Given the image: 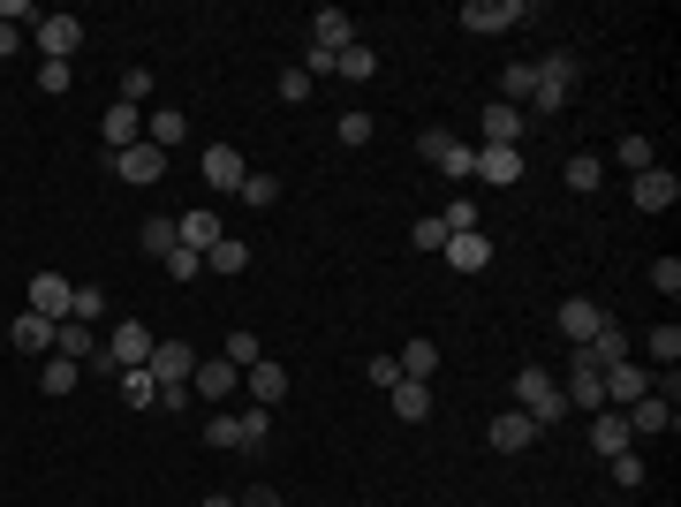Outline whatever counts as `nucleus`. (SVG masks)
Instances as JSON below:
<instances>
[{
  "mask_svg": "<svg viewBox=\"0 0 681 507\" xmlns=\"http://www.w3.org/2000/svg\"><path fill=\"white\" fill-rule=\"evenodd\" d=\"M235 507H288V500H281L273 485H250V493H243V500H235Z\"/></svg>",
  "mask_w": 681,
  "mask_h": 507,
  "instance_id": "13d9d810",
  "label": "nucleus"
},
{
  "mask_svg": "<svg viewBox=\"0 0 681 507\" xmlns=\"http://www.w3.org/2000/svg\"><path fill=\"white\" fill-rule=\"evenodd\" d=\"M409 243H417L424 258H439V250H447V227H439V212H424V220L409 227Z\"/></svg>",
  "mask_w": 681,
  "mask_h": 507,
  "instance_id": "37998d69",
  "label": "nucleus"
},
{
  "mask_svg": "<svg viewBox=\"0 0 681 507\" xmlns=\"http://www.w3.org/2000/svg\"><path fill=\"white\" fill-rule=\"evenodd\" d=\"M478 174L493 189H515L522 182V145H478Z\"/></svg>",
  "mask_w": 681,
  "mask_h": 507,
  "instance_id": "dca6fc26",
  "label": "nucleus"
},
{
  "mask_svg": "<svg viewBox=\"0 0 681 507\" xmlns=\"http://www.w3.org/2000/svg\"><path fill=\"white\" fill-rule=\"evenodd\" d=\"M273 91H281V99H288V107H304V99H311V91H319V84H311V76H304V69H281V84H273Z\"/></svg>",
  "mask_w": 681,
  "mask_h": 507,
  "instance_id": "de8ad7c7",
  "label": "nucleus"
},
{
  "mask_svg": "<svg viewBox=\"0 0 681 507\" xmlns=\"http://www.w3.org/2000/svg\"><path fill=\"white\" fill-rule=\"evenodd\" d=\"M568 189H598V182H606V168H598V152H575V160H568Z\"/></svg>",
  "mask_w": 681,
  "mask_h": 507,
  "instance_id": "a19ab883",
  "label": "nucleus"
},
{
  "mask_svg": "<svg viewBox=\"0 0 681 507\" xmlns=\"http://www.w3.org/2000/svg\"><path fill=\"white\" fill-rule=\"evenodd\" d=\"M107 145H114V152H129V145H145V114H137L129 99H114V107H107Z\"/></svg>",
  "mask_w": 681,
  "mask_h": 507,
  "instance_id": "b1692460",
  "label": "nucleus"
},
{
  "mask_svg": "<svg viewBox=\"0 0 681 507\" xmlns=\"http://www.w3.org/2000/svg\"><path fill=\"white\" fill-rule=\"evenodd\" d=\"M107 168L122 174V182H137V189H152L168 174V152L160 145H129V152H107Z\"/></svg>",
  "mask_w": 681,
  "mask_h": 507,
  "instance_id": "9b49d317",
  "label": "nucleus"
},
{
  "mask_svg": "<svg viewBox=\"0 0 681 507\" xmlns=\"http://www.w3.org/2000/svg\"><path fill=\"white\" fill-rule=\"evenodd\" d=\"M38 91H69V61H46L38 69Z\"/></svg>",
  "mask_w": 681,
  "mask_h": 507,
  "instance_id": "4d7b16f0",
  "label": "nucleus"
},
{
  "mask_svg": "<svg viewBox=\"0 0 681 507\" xmlns=\"http://www.w3.org/2000/svg\"><path fill=\"white\" fill-rule=\"evenodd\" d=\"M614 485L636 493V485H644V455H614Z\"/></svg>",
  "mask_w": 681,
  "mask_h": 507,
  "instance_id": "603ef678",
  "label": "nucleus"
},
{
  "mask_svg": "<svg viewBox=\"0 0 681 507\" xmlns=\"http://www.w3.org/2000/svg\"><path fill=\"white\" fill-rule=\"evenodd\" d=\"M530 91H537V61H508L493 99H500V107H530Z\"/></svg>",
  "mask_w": 681,
  "mask_h": 507,
  "instance_id": "a878e982",
  "label": "nucleus"
},
{
  "mask_svg": "<svg viewBox=\"0 0 681 507\" xmlns=\"http://www.w3.org/2000/svg\"><path fill=\"white\" fill-rule=\"evenodd\" d=\"M560 394H568V409H583V417H598V409H606V371H598V356H591V348H575V356H568Z\"/></svg>",
  "mask_w": 681,
  "mask_h": 507,
  "instance_id": "f03ea898",
  "label": "nucleus"
},
{
  "mask_svg": "<svg viewBox=\"0 0 681 507\" xmlns=\"http://www.w3.org/2000/svg\"><path fill=\"white\" fill-rule=\"evenodd\" d=\"M243 152H235V145H205V182H212V189H243Z\"/></svg>",
  "mask_w": 681,
  "mask_h": 507,
  "instance_id": "4be33fe9",
  "label": "nucleus"
},
{
  "mask_svg": "<svg viewBox=\"0 0 681 507\" xmlns=\"http://www.w3.org/2000/svg\"><path fill=\"white\" fill-rule=\"evenodd\" d=\"M439 258H447L455 273H485V265H493V235H485V227H470V235H447V250H439Z\"/></svg>",
  "mask_w": 681,
  "mask_h": 507,
  "instance_id": "4468645a",
  "label": "nucleus"
},
{
  "mask_svg": "<svg viewBox=\"0 0 681 507\" xmlns=\"http://www.w3.org/2000/svg\"><path fill=\"white\" fill-rule=\"evenodd\" d=\"M394 363H401V379H424V386H432V371H439V348H432V341H409Z\"/></svg>",
  "mask_w": 681,
  "mask_h": 507,
  "instance_id": "2f4dec72",
  "label": "nucleus"
},
{
  "mask_svg": "<svg viewBox=\"0 0 681 507\" xmlns=\"http://www.w3.org/2000/svg\"><path fill=\"white\" fill-rule=\"evenodd\" d=\"M69 304H76V288H69L61 273H30V311H38V319H53V326H61V319H69Z\"/></svg>",
  "mask_w": 681,
  "mask_h": 507,
  "instance_id": "2eb2a0df",
  "label": "nucleus"
},
{
  "mask_svg": "<svg viewBox=\"0 0 681 507\" xmlns=\"http://www.w3.org/2000/svg\"><path fill=\"white\" fill-rule=\"evenodd\" d=\"M386 394H394V417H401V424H424V417H432V386H424V379H401V386H386Z\"/></svg>",
  "mask_w": 681,
  "mask_h": 507,
  "instance_id": "cd10ccee",
  "label": "nucleus"
},
{
  "mask_svg": "<svg viewBox=\"0 0 681 507\" xmlns=\"http://www.w3.org/2000/svg\"><path fill=\"white\" fill-rule=\"evenodd\" d=\"M515 23H530V0H470L462 8V30H478V38H500Z\"/></svg>",
  "mask_w": 681,
  "mask_h": 507,
  "instance_id": "39448f33",
  "label": "nucleus"
},
{
  "mask_svg": "<svg viewBox=\"0 0 681 507\" xmlns=\"http://www.w3.org/2000/svg\"><path fill=\"white\" fill-rule=\"evenodd\" d=\"M220 356H227L235 371H250V363H258L265 348H258V334H243V326H235V334H227V348H220Z\"/></svg>",
  "mask_w": 681,
  "mask_h": 507,
  "instance_id": "a18cd8bd",
  "label": "nucleus"
},
{
  "mask_svg": "<svg viewBox=\"0 0 681 507\" xmlns=\"http://www.w3.org/2000/svg\"><path fill=\"white\" fill-rule=\"evenodd\" d=\"M69 319H76V326L107 319V288H91V281H84V288H76V304H69Z\"/></svg>",
  "mask_w": 681,
  "mask_h": 507,
  "instance_id": "c03bdc74",
  "label": "nucleus"
},
{
  "mask_svg": "<svg viewBox=\"0 0 681 507\" xmlns=\"http://www.w3.org/2000/svg\"><path fill=\"white\" fill-rule=\"evenodd\" d=\"M53 356H69V363H99V371H107L99 334H91V326H76V319H61V326H53Z\"/></svg>",
  "mask_w": 681,
  "mask_h": 507,
  "instance_id": "ddd939ff",
  "label": "nucleus"
},
{
  "mask_svg": "<svg viewBox=\"0 0 681 507\" xmlns=\"http://www.w3.org/2000/svg\"><path fill=\"white\" fill-rule=\"evenodd\" d=\"M205 273V258L189 250V243H174V258H168V281H197Z\"/></svg>",
  "mask_w": 681,
  "mask_h": 507,
  "instance_id": "8fccbe9b",
  "label": "nucleus"
},
{
  "mask_svg": "<svg viewBox=\"0 0 681 507\" xmlns=\"http://www.w3.org/2000/svg\"><path fill=\"white\" fill-rule=\"evenodd\" d=\"M145 356H152V334L122 319V326H114V341H107V371H137Z\"/></svg>",
  "mask_w": 681,
  "mask_h": 507,
  "instance_id": "f3484780",
  "label": "nucleus"
},
{
  "mask_svg": "<svg viewBox=\"0 0 681 507\" xmlns=\"http://www.w3.org/2000/svg\"><path fill=\"white\" fill-rule=\"evenodd\" d=\"M591 356H598V371H606V363H629V334H621V326L606 319V334L591 341Z\"/></svg>",
  "mask_w": 681,
  "mask_h": 507,
  "instance_id": "ea45409f",
  "label": "nucleus"
},
{
  "mask_svg": "<svg viewBox=\"0 0 681 507\" xmlns=\"http://www.w3.org/2000/svg\"><path fill=\"white\" fill-rule=\"evenodd\" d=\"M334 129H340V145H371V114H340Z\"/></svg>",
  "mask_w": 681,
  "mask_h": 507,
  "instance_id": "5fc2aeb1",
  "label": "nucleus"
},
{
  "mask_svg": "<svg viewBox=\"0 0 681 507\" xmlns=\"http://www.w3.org/2000/svg\"><path fill=\"white\" fill-rule=\"evenodd\" d=\"M122 401H129V409H152V401H160V386H152V371H145V363H137V371H122Z\"/></svg>",
  "mask_w": 681,
  "mask_h": 507,
  "instance_id": "e433bc0d",
  "label": "nucleus"
},
{
  "mask_svg": "<svg viewBox=\"0 0 681 507\" xmlns=\"http://www.w3.org/2000/svg\"><path fill=\"white\" fill-rule=\"evenodd\" d=\"M652 386H659V379H652L636 356H629V363H606V409H636Z\"/></svg>",
  "mask_w": 681,
  "mask_h": 507,
  "instance_id": "1a4fd4ad",
  "label": "nucleus"
},
{
  "mask_svg": "<svg viewBox=\"0 0 681 507\" xmlns=\"http://www.w3.org/2000/svg\"><path fill=\"white\" fill-rule=\"evenodd\" d=\"M371 69H379V53H371V46H348V53H334V76H356V84H371Z\"/></svg>",
  "mask_w": 681,
  "mask_h": 507,
  "instance_id": "58836bf2",
  "label": "nucleus"
},
{
  "mask_svg": "<svg viewBox=\"0 0 681 507\" xmlns=\"http://www.w3.org/2000/svg\"><path fill=\"white\" fill-rule=\"evenodd\" d=\"M145 371H152V386L168 394V386H189V379H197V356H189V341H152Z\"/></svg>",
  "mask_w": 681,
  "mask_h": 507,
  "instance_id": "423d86ee",
  "label": "nucleus"
},
{
  "mask_svg": "<svg viewBox=\"0 0 681 507\" xmlns=\"http://www.w3.org/2000/svg\"><path fill=\"white\" fill-rule=\"evenodd\" d=\"M553 326H560V334H568V348H591V341L606 334V311H598V304H591V296H568V304H560V311H553Z\"/></svg>",
  "mask_w": 681,
  "mask_h": 507,
  "instance_id": "0eeeda50",
  "label": "nucleus"
},
{
  "mask_svg": "<svg viewBox=\"0 0 681 507\" xmlns=\"http://www.w3.org/2000/svg\"><path fill=\"white\" fill-rule=\"evenodd\" d=\"M485 440H493V447H500V455H522V447H530V440H537V424H530V417H522V409H508V417H493V432H485Z\"/></svg>",
  "mask_w": 681,
  "mask_h": 507,
  "instance_id": "bb28decb",
  "label": "nucleus"
},
{
  "mask_svg": "<svg viewBox=\"0 0 681 507\" xmlns=\"http://www.w3.org/2000/svg\"><path fill=\"white\" fill-rule=\"evenodd\" d=\"M568 91H575V53H545V61H537V91H530V107H537V114H560Z\"/></svg>",
  "mask_w": 681,
  "mask_h": 507,
  "instance_id": "20e7f679",
  "label": "nucleus"
},
{
  "mask_svg": "<svg viewBox=\"0 0 681 507\" xmlns=\"http://www.w3.org/2000/svg\"><path fill=\"white\" fill-rule=\"evenodd\" d=\"M197 507H235V493H205V500H197Z\"/></svg>",
  "mask_w": 681,
  "mask_h": 507,
  "instance_id": "052dcab7",
  "label": "nucleus"
},
{
  "mask_svg": "<svg viewBox=\"0 0 681 507\" xmlns=\"http://www.w3.org/2000/svg\"><path fill=\"white\" fill-rule=\"evenodd\" d=\"M439 227H447V235H470V227H478V205H470V197H455V205L439 212Z\"/></svg>",
  "mask_w": 681,
  "mask_h": 507,
  "instance_id": "09e8293b",
  "label": "nucleus"
},
{
  "mask_svg": "<svg viewBox=\"0 0 681 507\" xmlns=\"http://www.w3.org/2000/svg\"><path fill=\"white\" fill-rule=\"evenodd\" d=\"M621 417H629V432H636V440H652V432H674V424H681L674 394H659V386H652L636 409H621Z\"/></svg>",
  "mask_w": 681,
  "mask_h": 507,
  "instance_id": "f8f14e48",
  "label": "nucleus"
},
{
  "mask_svg": "<svg viewBox=\"0 0 681 507\" xmlns=\"http://www.w3.org/2000/svg\"><path fill=\"white\" fill-rule=\"evenodd\" d=\"M629 197H636V212H674L681 205V174L674 168H644L629 182Z\"/></svg>",
  "mask_w": 681,
  "mask_h": 507,
  "instance_id": "9d476101",
  "label": "nucleus"
},
{
  "mask_svg": "<svg viewBox=\"0 0 681 507\" xmlns=\"http://www.w3.org/2000/svg\"><path fill=\"white\" fill-rule=\"evenodd\" d=\"M243 394H250V401H258V409H273V401H281V394H288V371H281V363H273V356H258V363H250V371H243Z\"/></svg>",
  "mask_w": 681,
  "mask_h": 507,
  "instance_id": "a211bd4d",
  "label": "nucleus"
},
{
  "mask_svg": "<svg viewBox=\"0 0 681 507\" xmlns=\"http://www.w3.org/2000/svg\"><path fill=\"white\" fill-rule=\"evenodd\" d=\"M614 160H621V168H629V174L659 168V152H652V137H621V145H614Z\"/></svg>",
  "mask_w": 681,
  "mask_h": 507,
  "instance_id": "4c0bfd02",
  "label": "nucleus"
},
{
  "mask_svg": "<svg viewBox=\"0 0 681 507\" xmlns=\"http://www.w3.org/2000/svg\"><path fill=\"white\" fill-rule=\"evenodd\" d=\"M243 265H250V250H243L235 235H220V243L205 250V273H243Z\"/></svg>",
  "mask_w": 681,
  "mask_h": 507,
  "instance_id": "72a5a7b5",
  "label": "nucleus"
},
{
  "mask_svg": "<svg viewBox=\"0 0 681 507\" xmlns=\"http://www.w3.org/2000/svg\"><path fill=\"white\" fill-rule=\"evenodd\" d=\"M243 386V371L227 363V356H212V363H197V379H189V394H205V401H227Z\"/></svg>",
  "mask_w": 681,
  "mask_h": 507,
  "instance_id": "aec40b11",
  "label": "nucleus"
},
{
  "mask_svg": "<svg viewBox=\"0 0 681 507\" xmlns=\"http://www.w3.org/2000/svg\"><path fill=\"white\" fill-rule=\"evenodd\" d=\"M644 356H652L659 371H674L681 363V326H652V334H644Z\"/></svg>",
  "mask_w": 681,
  "mask_h": 507,
  "instance_id": "473e14b6",
  "label": "nucleus"
},
{
  "mask_svg": "<svg viewBox=\"0 0 681 507\" xmlns=\"http://www.w3.org/2000/svg\"><path fill=\"white\" fill-rule=\"evenodd\" d=\"M8 53H23V30H15V23H0V61H8Z\"/></svg>",
  "mask_w": 681,
  "mask_h": 507,
  "instance_id": "bf43d9fd",
  "label": "nucleus"
},
{
  "mask_svg": "<svg viewBox=\"0 0 681 507\" xmlns=\"http://www.w3.org/2000/svg\"><path fill=\"white\" fill-rule=\"evenodd\" d=\"M311 46H326V53H348V46H356V23H348L340 8H319V15H311Z\"/></svg>",
  "mask_w": 681,
  "mask_h": 507,
  "instance_id": "412c9836",
  "label": "nucleus"
},
{
  "mask_svg": "<svg viewBox=\"0 0 681 507\" xmlns=\"http://www.w3.org/2000/svg\"><path fill=\"white\" fill-rule=\"evenodd\" d=\"M652 288H659V296H681V258H652Z\"/></svg>",
  "mask_w": 681,
  "mask_h": 507,
  "instance_id": "3c124183",
  "label": "nucleus"
},
{
  "mask_svg": "<svg viewBox=\"0 0 681 507\" xmlns=\"http://www.w3.org/2000/svg\"><path fill=\"white\" fill-rule=\"evenodd\" d=\"M182 129H189V122H182L174 107H160V114L145 122V145H160V152H168V145H182Z\"/></svg>",
  "mask_w": 681,
  "mask_h": 507,
  "instance_id": "f704fd0d",
  "label": "nucleus"
},
{
  "mask_svg": "<svg viewBox=\"0 0 681 507\" xmlns=\"http://www.w3.org/2000/svg\"><path fill=\"white\" fill-rule=\"evenodd\" d=\"M417 152H424L439 174H455V182H470V174H478V145H462L455 129H424V137H417Z\"/></svg>",
  "mask_w": 681,
  "mask_h": 507,
  "instance_id": "7ed1b4c3",
  "label": "nucleus"
},
{
  "mask_svg": "<svg viewBox=\"0 0 681 507\" xmlns=\"http://www.w3.org/2000/svg\"><path fill=\"white\" fill-rule=\"evenodd\" d=\"M30 46H38L46 61H69V53L84 46V23H76V15H38V23H30Z\"/></svg>",
  "mask_w": 681,
  "mask_h": 507,
  "instance_id": "6e6552de",
  "label": "nucleus"
},
{
  "mask_svg": "<svg viewBox=\"0 0 681 507\" xmlns=\"http://www.w3.org/2000/svg\"><path fill=\"white\" fill-rule=\"evenodd\" d=\"M205 447H227V455H243V440H235V409H220V417L205 424Z\"/></svg>",
  "mask_w": 681,
  "mask_h": 507,
  "instance_id": "49530a36",
  "label": "nucleus"
},
{
  "mask_svg": "<svg viewBox=\"0 0 681 507\" xmlns=\"http://www.w3.org/2000/svg\"><path fill=\"white\" fill-rule=\"evenodd\" d=\"M235 440H243V455H258V447L273 440V409H258V401H250V409L235 417Z\"/></svg>",
  "mask_w": 681,
  "mask_h": 507,
  "instance_id": "7c9ffc66",
  "label": "nucleus"
},
{
  "mask_svg": "<svg viewBox=\"0 0 681 507\" xmlns=\"http://www.w3.org/2000/svg\"><path fill=\"white\" fill-rule=\"evenodd\" d=\"M591 447H598L606 462H614V455H629V447H636L629 417H621V409H598V417H591Z\"/></svg>",
  "mask_w": 681,
  "mask_h": 507,
  "instance_id": "6ab92c4d",
  "label": "nucleus"
},
{
  "mask_svg": "<svg viewBox=\"0 0 681 507\" xmlns=\"http://www.w3.org/2000/svg\"><path fill=\"white\" fill-rule=\"evenodd\" d=\"M174 227H182V243H189V250H197V258H205V250H212V243H220V235H227V227H220V212H212V205H197V212H182V220H174Z\"/></svg>",
  "mask_w": 681,
  "mask_h": 507,
  "instance_id": "393cba45",
  "label": "nucleus"
},
{
  "mask_svg": "<svg viewBox=\"0 0 681 507\" xmlns=\"http://www.w3.org/2000/svg\"><path fill=\"white\" fill-rule=\"evenodd\" d=\"M122 99H129V107L152 99V69H129V76H122Z\"/></svg>",
  "mask_w": 681,
  "mask_h": 507,
  "instance_id": "6e6d98bb",
  "label": "nucleus"
},
{
  "mask_svg": "<svg viewBox=\"0 0 681 507\" xmlns=\"http://www.w3.org/2000/svg\"><path fill=\"white\" fill-rule=\"evenodd\" d=\"M363 379H371V386H401V363H394V356H371Z\"/></svg>",
  "mask_w": 681,
  "mask_h": 507,
  "instance_id": "864d4df0",
  "label": "nucleus"
},
{
  "mask_svg": "<svg viewBox=\"0 0 681 507\" xmlns=\"http://www.w3.org/2000/svg\"><path fill=\"white\" fill-rule=\"evenodd\" d=\"M76 379H84V363H69V356H46V371H38V386H46V394H69Z\"/></svg>",
  "mask_w": 681,
  "mask_h": 507,
  "instance_id": "c9c22d12",
  "label": "nucleus"
},
{
  "mask_svg": "<svg viewBox=\"0 0 681 507\" xmlns=\"http://www.w3.org/2000/svg\"><path fill=\"white\" fill-rule=\"evenodd\" d=\"M137 243H145V258H160V265H168V258H174V243H182V227H174L168 212H152V220L137 227Z\"/></svg>",
  "mask_w": 681,
  "mask_h": 507,
  "instance_id": "c85d7f7f",
  "label": "nucleus"
},
{
  "mask_svg": "<svg viewBox=\"0 0 681 507\" xmlns=\"http://www.w3.org/2000/svg\"><path fill=\"white\" fill-rule=\"evenodd\" d=\"M515 409L545 432V424H560V417H568V394H560V379H545L537 363H522V371H515Z\"/></svg>",
  "mask_w": 681,
  "mask_h": 507,
  "instance_id": "f257e3e1",
  "label": "nucleus"
},
{
  "mask_svg": "<svg viewBox=\"0 0 681 507\" xmlns=\"http://www.w3.org/2000/svg\"><path fill=\"white\" fill-rule=\"evenodd\" d=\"M243 205H281V174H243Z\"/></svg>",
  "mask_w": 681,
  "mask_h": 507,
  "instance_id": "79ce46f5",
  "label": "nucleus"
},
{
  "mask_svg": "<svg viewBox=\"0 0 681 507\" xmlns=\"http://www.w3.org/2000/svg\"><path fill=\"white\" fill-rule=\"evenodd\" d=\"M515 137H522V107L485 99V145H515Z\"/></svg>",
  "mask_w": 681,
  "mask_h": 507,
  "instance_id": "c756f323",
  "label": "nucleus"
},
{
  "mask_svg": "<svg viewBox=\"0 0 681 507\" xmlns=\"http://www.w3.org/2000/svg\"><path fill=\"white\" fill-rule=\"evenodd\" d=\"M8 341H15L23 356H53V319H38V311H15Z\"/></svg>",
  "mask_w": 681,
  "mask_h": 507,
  "instance_id": "5701e85b",
  "label": "nucleus"
}]
</instances>
